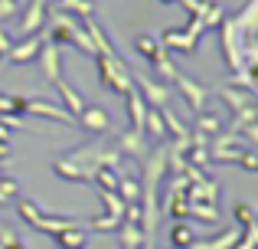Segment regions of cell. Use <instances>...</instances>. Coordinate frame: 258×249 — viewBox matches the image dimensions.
<instances>
[{"mask_svg":"<svg viewBox=\"0 0 258 249\" xmlns=\"http://www.w3.org/2000/svg\"><path fill=\"white\" fill-rule=\"evenodd\" d=\"M98 59V82H101V89L105 92H111V95H124L127 89H131V72H127V66H124V59L121 56H95Z\"/></svg>","mask_w":258,"mask_h":249,"instance_id":"obj_1","label":"cell"},{"mask_svg":"<svg viewBox=\"0 0 258 249\" xmlns=\"http://www.w3.org/2000/svg\"><path fill=\"white\" fill-rule=\"evenodd\" d=\"M134 46H138V53L147 59V66H151V69L157 72L160 79H170V82H173V76H176V66H173L170 53H167L164 46H160V39L147 36V33H138V36H134Z\"/></svg>","mask_w":258,"mask_h":249,"instance_id":"obj_2","label":"cell"},{"mask_svg":"<svg viewBox=\"0 0 258 249\" xmlns=\"http://www.w3.org/2000/svg\"><path fill=\"white\" fill-rule=\"evenodd\" d=\"M203 33H206V30H203V23L196 17H189L186 26H170V30H164L157 39H160V46H164L167 53H170V49L173 53L176 49H180V53H193L196 46H200V36H203Z\"/></svg>","mask_w":258,"mask_h":249,"instance_id":"obj_3","label":"cell"},{"mask_svg":"<svg viewBox=\"0 0 258 249\" xmlns=\"http://www.w3.org/2000/svg\"><path fill=\"white\" fill-rule=\"evenodd\" d=\"M17 213L20 217H23V223L26 226H33V230H39V233H59V230H69V226H76L79 220H72V217H46L43 210H39L36 204H33V200H20L17 204Z\"/></svg>","mask_w":258,"mask_h":249,"instance_id":"obj_4","label":"cell"},{"mask_svg":"<svg viewBox=\"0 0 258 249\" xmlns=\"http://www.w3.org/2000/svg\"><path fill=\"white\" fill-rule=\"evenodd\" d=\"M131 82H134V89L141 92V98H144L151 109H164V105H170V89H167L164 82H154L151 76H144V72H138Z\"/></svg>","mask_w":258,"mask_h":249,"instance_id":"obj_5","label":"cell"},{"mask_svg":"<svg viewBox=\"0 0 258 249\" xmlns=\"http://www.w3.org/2000/svg\"><path fill=\"white\" fill-rule=\"evenodd\" d=\"M43 39H46V30H43V36H39V33H33V36H23L20 43H13L10 49H7L4 63H7V66L33 63V59H36V53H39V43H43Z\"/></svg>","mask_w":258,"mask_h":249,"instance_id":"obj_6","label":"cell"},{"mask_svg":"<svg viewBox=\"0 0 258 249\" xmlns=\"http://www.w3.org/2000/svg\"><path fill=\"white\" fill-rule=\"evenodd\" d=\"M173 82H176V89H180V95L186 98V105L193 109V115H200V112H206V85H200L196 79L183 76L180 69H176Z\"/></svg>","mask_w":258,"mask_h":249,"instance_id":"obj_7","label":"cell"},{"mask_svg":"<svg viewBox=\"0 0 258 249\" xmlns=\"http://www.w3.org/2000/svg\"><path fill=\"white\" fill-rule=\"evenodd\" d=\"M46 13H49L46 0H30V4H26V10H23V20H20V30H17L20 39H23V36H33V33L43 30Z\"/></svg>","mask_w":258,"mask_h":249,"instance_id":"obj_8","label":"cell"},{"mask_svg":"<svg viewBox=\"0 0 258 249\" xmlns=\"http://www.w3.org/2000/svg\"><path fill=\"white\" fill-rule=\"evenodd\" d=\"M151 147H154V144H147L144 131H134V128H127V131L118 134V151L127 154V158H134V161H144L147 154H151Z\"/></svg>","mask_w":258,"mask_h":249,"instance_id":"obj_9","label":"cell"},{"mask_svg":"<svg viewBox=\"0 0 258 249\" xmlns=\"http://www.w3.org/2000/svg\"><path fill=\"white\" fill-rule=\"evenodd\" d=\"M26 112H30V115H39V118H49V122L76 125V118H72L66 109H59V105H49V102H43V98H23V115H26Z\"/></svg>","mask_w":258,"mask_h":249,"instance_id":"obj_10","label":"cell"},{"mask_svg":"<svg viewBox=\"0 0 258 249\" xmlns=\"http://www.w3.org/2000/svg\"><path fill=\"white\" fill-rule=\"evenodd\" d=\"M76 125H82L85 131H95V134H105L111 131V115H108L101 105H85L82 112H79Z\"/></svg>","mask_w":258,"mask_h":249,"instance_id":"obj_11","label":"cell"},{"mask_svg":"<svg viewBox=\"0 0 258 249\" xmlns=\"http://www.w3.org/2000/svg\"><path fill=\"white\" fill-rule=\"evenodd\" d=\"M36 63H39V72H43L49 82L62 79V72H59V46H56V43H39Z\"/></svg>","mask_w":258,"mask_h":249,"instance_id":"obj_12","label":"cell"},{"mask_svg":"<svg viewBox=\"0 0 258 249\" xmlns=\"http://www.w3.org/2000/svg\"><path fill=\"white\" fill-rule=\"evenodd\" d=\"M52 85H56L59 98H62V109L69 112L72 118H79V112L85 109V98H82V92H79L76 85L69 82V79H56V82H52Z\"/></svg>","mask_w":258,"mask_h":249,"instance_id":"obj_13","label":"cell"},{"mask_svg":"<svg viewBox=\"0 0 258 249\" xmlns=\"http://www.w3.org/2000/svg\"><path fill=\"white\" fill-rule=\"evenodd\" d=\"M124 112H127V118H131V128L134 131H144V115H147V102L141 98V92L134 89H127L124 92Z\"/></svg>","mask_w":258,"mask_h":249,"instance_id":"obj_14","label":"cell"},{"mask_svg":"<svg viewBox=\"0 0 258 249\" xmlns=\"http://www.w3.org/2000/svg\"><path fill=\"white\" fill-rule=\"evenodd\" d=\"M186 200L189 204H216V200H219V187H216V180L200 177L186 187Z\"/></svg>","mask_w":258,"mask_h":249,"instance_id":"obj_15","label":"cell"},{"mask_svg":"<svg viewBox=\"0 0 258 249\" xmlns=\"http://www.w3.org/2000/svg\"><path fill=\"white\" fill-rule=\"evenodd\" d=\"M219 98L232 109V115H239V112H245V109H252V105H255L252 92H239V89H229V85H222V89H219Z\"/></svg>","mask_w":258,"mask_h":249,"instance_id":"obj_16","label":"cell"},{"mask_svg":"<svg viewBox=\"0 0 258 249\" xmlns=\"http://www.w3.org/2000/svg\"><path fill=\"white\" fill-rule=\"evenodd\" d=\"M52 243L59 249H85V230L79 223L69 226V230H59V233H52Z\"/></svg>","mask_w":258,"mask_h":249,"instance_id":"obj_17","label":"cell"},{"mask_svg":"<svg viewBox=\"0 0 258 249\" xmlns=\"http://www.w3.org/2000/svg\"><path fill=\"white\" fill-rule=\"evenodd\" d=\"M160 122H164V131L167 134H173V141H186L189 138V128L180 122V115H176L170 105H164V109H160Z\"/></svg>","mask_w":258,"mask_h":249,"instance_id":"obj_18","label":"cell"},{"mask_svg":"<svg viewBox=\"0 0 258 249\" xmlns=\"http://www.w3.org/2000/svg\"><path fill=\"white\" fill-rule=\"evenodd\" d=\"M235 239H239V233H235V230H222L219 236H213V239H193L186 249H232Z\"/></svg>","mask_w":258,"mask_h":249,"instance_id":"obj_19","label":"cell"},{"mask_svg":"<svg viewBox=\"0 0 258 249\" xmlns=\"http://www.w3.org/2000/svg\"><path fill=\"white\" fill-rule=\"evenodd\" d=\"M167 213L173 220H189V200H186V190H167Z\"/></svg>","mask_w":258,"mask_h":249,"instance_id":"obj_20","label":"cell"},{"mask_svg":"<svg viewBox=\"0 0 258 249\" xmlns=\"http://www.w3.org/2000/svg\"><path fill=\"white\" fill-rule=\"evenodd\" d=\"M52 171H56L62 180H76V184H88V180H92V174L82 171V167H76V164H69L66 158H56V161H52Z\"/></svg>","mask_w":258,"mask_h":249,"instance_id":"obj_21","label":"cell"},{"mask_svg":"<svg viewBox=\"0 0 258 249\" xmlns=\"http://www.w3.org/2000/svg\"><path fill=\"white\" fill-rule=\"evenodd\" d=\"M114 193L121 197V204H138V197H141V180L138 177H124V174H121Z\"/></svg>","mask_w":258,"mask_h":249,"instance_id":"obj_22","label":"cell"},{"mask_svg":"<svg viewBox=\"0 0 258 249\" xmlns=\"http://www.w3.org/2000/svg\"><path fill=\"white\" fill-rule=\"evenodd\" d=\"M193 239H196V233H193V226H189V220H176L173 230H170V243H173V249H186Z\"/></svg>","mask_w":258,"mask_h":249,"instance_id":"obj_23","label":"cell"},{"mask_svg":"<svg viewBox=\"0 0 258 249\" xmlns=\"http://www.w3.org/2000/svg\"><path fill=\"white\" fill-rule=\"evenodd\" d=\"M219 131H222V118L219 115H209V112H200V115H196V134L216 138Z\"/></svg>","mask_w":258,"mask_h":249,"instance_id":"obj_24","label":"cell"},{"mask_svg":"<svg viewBox=\"0 0 258 249\" xmlns=\"http://www.w3.org/2000/svg\"><path fill=\"white\" fill-rule=\"evenodd\" d=\"M56 10H62V13H76V17H92V13L98 10V4H95V0H59Z\"/></svg>","mask_w":258,"mask_h":249,"instance_id":"obj_25","label":"cell"},{"mask_svg":"<svg viewBox=\"0 0 258 249\" xmlns=\"http://www.w3.org/2000/svg\"><path fill=\"white\" fill-rule=\"evenodd\" d=\"M144 134H151L154 141H164V138H167L164 122H160V109H151V105H147V115H144Z\"/></svg>","mask_w":258,"mask_h":249,"instance_id":"obj_26","label":"cell"},{"mask_svg":"<svg viewBox=\"0 0 258 249\" xmlns=\"http://www.w3.org/2000/svg\"><path fill=\"white\" fill-rule=\"evenodd\" d=\"M118 177L121 174L114 171V167H98V171H92V180L98 184V190H114V187H118Z\"/></svg>","mask_w":258,"mask_h":249,"instance_id":"obj_27","label":"cell"},{"mask_svg":"<svg viewBox=\"0 0 258 249\" xmlns=\"http://www.w3.org/2000/svg\"><path fill=\"white\" fill-rule=\"evenodd\" d=\"M189 220H206V223H219V210H216V204H189Z\"/></svg>","mask_w":258,"mask_h":249,"instance_id":"obj_28","label":"cell"},{"mask_svg":"<svg viewBox=\"0 0 258 249\" xmlns=\"http://www.w3.org/2000/svg\"><path fill=\"white\" fill-rule=\"evenodd\" d=\"M226 85H229V89H239V85H242V92H255V72L239 69V72H232V76L226 79Z\"/></svg>","mask_w":258,"mask_h":249,"instance_id":"obj_29","label":"cell"},{"mask_svg":"<svg viewBox=\"0 0 258 249\" xmlns=\"http://www.w3.org/2000/svg\"><path fill=\"white\" fill-rule=\"evenodd\" d=\"M20 193V184L13 177H7V174H0V207L10 204V197H17Z\"/></svg>","mask_w":258,"mask_h":249,"instance_id":"obj_30","label":"cell"},{"mask_svg":"<svg viewBox=\"0 0 258 249\" xmlns=\"http://www.w3.org/2000/svg\"><path fill=\"white\" fill-rule=\"evenodd\" d=\"M4 112H13V115H20L23 112V98L13 95V92H0V115Z\"/></svg>","mask_w":258,"mask_h":249,"instance_id":"obj_31","label":"cell"},{"mask_svg":"<svg viewBox=\"0 0 258 249\" xmlns=\"http://www.w3.org/2000/svg\"><path fill=\"white\" fill-rule=\"evenodd\" d=\"M88 223H92V230H98V233H111V230H118V226H121V220L111 217V213H101V217L88 220Z\"/></svg>","mask_w":258,"mask_h":249,"instance_id":"obj_32","label":"cell"},{"mask_svg":"<svg viewBox=\"0 0 258 249\" xmlns=\"http://www.w3.org/2000/svg\"><path fill=\"white\" fill-rule=\"evenodd\" d=\"M255 246H258V230H255V223H252V226H242V236L235 239L232 249H255Z\"/></svg>","mask_w":258,"mask_h":249,"instance_id":"obj_33","label":"cell"},{"mask_svg":"<svg viewBox=\"0 0 258 249\" xmlns=\"http://www.w3.org/2000/svg\"><path fill=\"white\" fill-rule=\"evenodd\" d=\"M232 217L239 220L242 226H252V223H255V210H252L248 204H235V207H232Z\"/></svg>","mask_w":258,"mask_h":249,"instance_id":"obj_34","label":"cell"},{"mask_svg":"<svg viewBox=\"0 0 258 249\" xmlns=\"http://www.w3.org/2000/svg\"><path fill=\"white\" fill-rule=\"evenodd\" d=\"M0 249H26V243L13 230H0Z\"/></svg>","mask_w":258,"mask_h":249,"instance_id":"obj_35","label":"cell"},{"mask_svg":"<svg viewBox=\"0 0 258 249\" xmlns=\"http://www.w3.org/2000/svg\"><path fill=\"white\" fill-rule=\"evenodd\" d=\"M239 167H242L245 174H255V171H258V158L252 154V147H248V151H245V154L239 158Z\"/></svg>","mask_w":258,"mask_h":249,"instance_id":"obj_36","label":"cell"},{"mask_svg":"<svg viewBox=\"0 0 258 249\" xmlns=\"http://www.w3.org/2000/svg\"><path fill=\"white\" fill-rule=\"evenodd\" d=\"M17 10H20V4H13V0H0V20H10Z\"/></svg>","mask_w":258,"mask_h":249,"instance_id":"obj_37","label":"cell"},{"mask_svg":"<svg viewBox=\"0 0 258 249\" xmlns=\"http://www.w3.org/2000/svg\"><path fill=\"white\" fill-rule=\"evenodd\" d=\"M10 46H13V39H10V36H7V33H4V30H0V59H4V56H7V49H10Z\"/></svg>","mask_w":258,"mask_h":249,"instance_id":"obj_38","label":"cell"},{"mask_svg":"<svg viewBox=\"0 0 258 249\" xmlns=\"http://www.w3.org/2000/svg\"><path fill=\"white\" fill-rule=\"evenodd\" d=\"M10 158V141H0V161Z\"/></svg>","mask_w":258,"mask_h":249,"instance_id":"obj_39","label":"cell"},{"mask_svg":"<svg viewBox=\"0 0 258 249\" xmlns=\"http://www.w3.org/2000/svg\"><path fill=\"white\" fill-rule=\"evenodd\" d=\"M0 141H10V128H4V125H0Z\"/></svg>","mask_w":258,"mask_h":249,"instance_id":"obj_40","label":"cell"},{"mask_svg":"<svg viewBox=\"0 0 258 249\" xmlns=\"http://www.w3.org/2000/svg\"><path fill=\"white\" fill-rule=\"evenodd\" d=\"M13 4H20V7H23V4H26V0H13Z\"/></svg>","mask_w":258,"mask_h":249,"instance_id":"obj_41","label":"cell"},{"mask_svg":"<svg viewBox=\"0 0 258 249\" xmlns=\"http://www.w3.org/2000/svg\"><path fill=\"white\" fill-rule=\"evenodd\" d=\"M160 4H176V0H160Z\"/></svg>","mask_w":258,"mask_h":249,"instance_id":"obj_42","label":"cell"},{"mask_svg":"<svg viewBox=\"0 0 258 249\" xmlns=\"http://www.w3.org/2000/svg\"><path fill=\"white\" fill-rule=\"evenodd\" d=\"M206 4H219V0H206Z\"/></svg>","mask_w":258,"mask_h":249,"instance_id":"obj_43","label":"cell"},{"mask_svg":"<svg viewBox=\"0 0 258 249\" xmlns=\"http://www.w3.org/2000/svg\"><path fill=\"white\" fill-rule=\"evenodd\" d=\"M0 230H4V226H0Z\"/></svg>","mask_w":258,"mask_h":249,"instance_id":"obj_44","label":"cell"}]
</instances>
